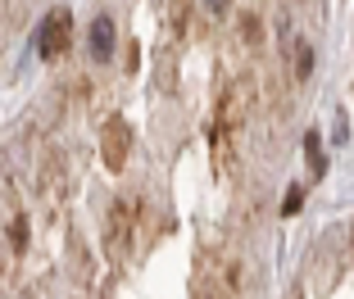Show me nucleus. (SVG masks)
<instances>
[{
	"mask_svg": "<svg viewBox=\"0 0 354 299\" xmlns=\"http://www.w3.org/2000/svg\"><path fill=\"white\" fill-rule=\"evenodd\" d=\"M68 10H55L50 19L41 23V32H37V59H59L64 46H68Z\"/></svg>",
	"mask_w": 354,
	"mask_h": 299,
	"instance_id": "f257e3e1",
	"label": "nucleus"
},
{
	"mask_svg": "<svg viewBox=\"0 0 354 299\" xmlns=\"http://www.w3.org/2000/svg\"><path fill=\"white\" fill-rule=\"evenodd\" d=\"M127 240H132V209L127 204H114V218H109V249L123 254Z\"/></svg>",
	"mask_w": 354,
	"mask_h": 299,
	"instance_id": "f03ea898",
	"label": "nucleus"
},
{
	"mask_svg": "<svg viewBox=\"0 0 354 299\" xmlns=\"http://www.w3.org/2000/svg\"><path fill=\"white\" fill-rule=\"evenodd\" d=\"M91 55L100 64L114 55V23L104 19V14H95V23H91Z\"/></svg>",
	"mask_w": 354,
	"mask_h": 299,
	"instance_id": "7ed1b4c3",
	"label": "nucleus"
},
{
	"mask_svg": "<svg viewBox=\"0 0 354 299\" xmlns=\"http://www.w3.org/2000/svg\"><path fill=\"white\" fill-rule=\"evenodd\" d=\"M123 150H127V127L114 118V123H109V150H104V159L118 168V164H123Z\"/></svg>",
	"mask_w": 354,
	"mask_h": 299,
	"instance_id": "20e7f679",
	"label": "nucleus"
},
{
	"mask_svg": "<svg viewBox=\"0 0 354 299\" xmlns=\"http://www.w3.org/2000/svg\"><path fill=\"white\" fill-rule=\"evenodd\" d=\"M304 155H309V164L318 168V177L327 173V159H323V145H318V132H309V136H304Z\"/></svg>",
	"mask_w": 354,
	"mask_h": 299,
	"instance_id": "39448f33",
	"label": "nucleus"
},
{
	"mask_svg": "<svg viewBox=\"0 0 354 299\" xmlns=\"http://www.w3.org/2000/svg\"><path fill=\"white\" fill-rule=\"evenodd\" d=\"M300 204H304V186H291V191H286V200H281V213H286V218L300 213Z\"/></svg>",
	"mask_w": 354,
	"mask_h": 299,
	"instance_id": "423d86ee",
	"label": "nucleus"
},
{
	"mask_svg": "<svg viewBox=\"0 0 354 299\" xmlns=\"http://www.w3.org/2000/svg\"><path fill=\"white\" fill-rule=\"evenodd\" d=\"M295 73H300V77L313 73V50H309V46H300V68H295Z\"/></svg>",
	"mask_w": 354,
	"mask_h": 299,
	"instance_id": "0eeeda50",
	"label": "nucleus"
},
{
	"mask_svg": "<svg viewBox=\"0 0 354 299\" xmlns=\"http://www.w3.org/2000/svg\"><path fill=\"white\" fill-rule=\"evenodd\" d=\"M23 236H28V227H23V222H14V227H10V240H14V245H23Z\"/></svg>",
	"mask_w": 354,
	"mask_h": 299,
	"instance_id": "6e6552de",
	"label": "nucleus"
},
{
	"mask_svg": "<svg viewBox=\"0 0 354 299\" xmlns=\"http://www.w3.org/2000/svg\"><path fill=\"white\" fill-rule=\"evenodd\" d=\"M205 5H209L214 14H223V10H227V0H205Z\"/></svg>",
	"mask_w": 354,
	"mask_h": 299,
	"instance_id": "1a4fd4ad",
	"label": "nucleus"
}]
</instances>
